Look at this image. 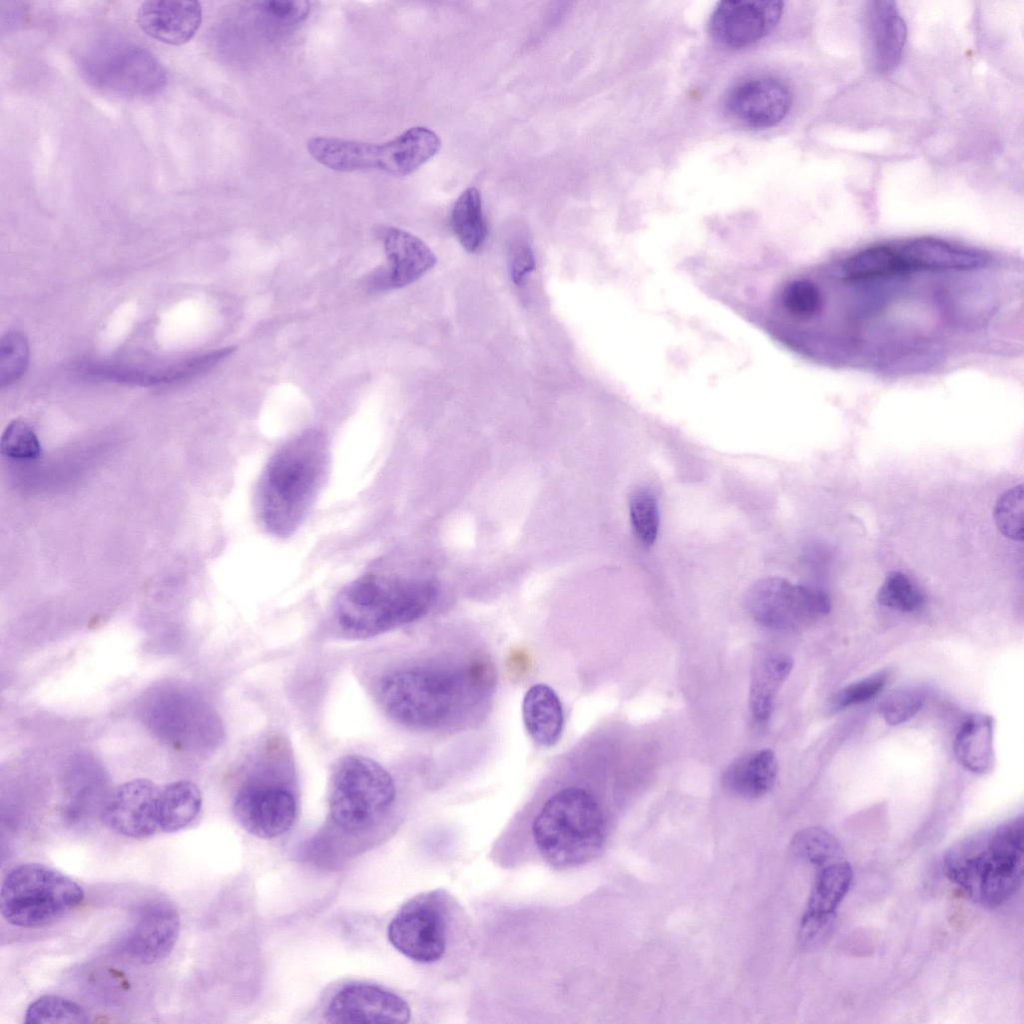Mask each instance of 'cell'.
<instances>
[{"instance_id":"6da1fadb","label":"cell","mask_w":1024,"mask_h":1024,"mask_svg":"<svg viewBox=\"0 0 1024 1024\" xmlns=\"http://www.w3.org/2000/svg\"><path fill=\"white\" fill-rule=\"evenodd\" d=\"M599 788L591 738H579L549 764L505 825L491 847V861L503 869L537 865L555 872L593 862L610 834Z\"/></svg>"},{"instance_id":"d4e9b609","label":"cell","mask_w":1024,"mask_h":1024,"mask_svg":"<svg viewBox=\"0 0 1024 1024\" xmlns=\"http://www.w3.org/2000/svg\"><path fill=\"white\" fill-rule=\"evenodd\" d=\"M307 149L317 162L335 171L377 169L378 144L320 136L311 138Z\"/></svg>"},{"instance_id":"7402d4cb","label":"cell","mask_w":1024,"mask_h":1024,"mask_svg":"<svg viewBox=\"0 0 1024 1024\" xmlns=\"http://www.w3.org/2000/svg\"><path fill=\"white\" fill-rule=\"evenodd\" d=\"M441 147L438 135L427 127H412L396 138L378 144L377 169L405 176L434 157Z\"/></svg>"},{"instance_id":"8fae6325","label":"cell","mask_w":1024,"mask_h":1024,"mask_svg":"<svg viewBox=\"0 0 1024 1024\" xmlns=\"http://www.w3.org/2000/svg\"><path fill=\"white\" fill-rule=\"evenodd\" d=\"M815 869L811 892L804 909L798 944L810 951L826 942L831 934L836 912L848 893L853 871L845 857L824 863Z\"/></svg>"},{"instance_id":"4fadbf2b","label":"cell","mask_w":1024,"mask_h":1024,"mask_svg":"<svg viewBox=\"0 0 1024 1024\" xmlns=\"http://www.w3.org/2000/svg\"><path fill=\"white\" fill-rule=\"evenodd\" d=\"M232 811L238 824L248 833L273 839L291 829L297 803L291 791L282 785L251 783L237 792Z\"/></svg>"},{"instance_id":"9c48e42d","label":"cell","mask_w":1024,"mask_h":1024,"mask_svg":"<svg viewBox=\"0 0 1024 1024\" xmlns=\"http://www.w3.org/2000/svg\"><path fill=\"white\" fill-rule=\"evenodd\" d=\"M78 65L92 86L119 97H149L167 81L164 67L149 50L118 36L93 40L81 52Z\"/></svg>"},{"instance_id":"8992f818","label":"cell","mask_w":1024,"mask_h":1024,"mask_svg":"<svg viewBox=\"0 0 1024 1024\" xmlns=\"http://www.w3.org/2000/svg\"><path fill=\"white\" fill-rule=\"evenodd\" d=\"M437 595L436 586L428 580L368 573L339 592L334 619L346 636L374 637L423 618Z\"/></svg>"},{"instance_id":"e0dca14e","label":"cell","mask_w":1024,"mask_h":1024,"mask_svg":"<svg viewBox=\"0 0 1024 1024\" xmlns=\"http://www.w3.org/2000/svg\"><path fill=\"white\" fill-rule=\"evenodd\" d=\"M387 265L373 271L366 279L369 291L381 292L407 286L436 264L433 251L418 237L399 228H388L383 234Z\"/></svg>"},{"instance_id":"7c38bea8","label":"cell","mask_w":1024,"mask_h":1024,"mask_svg":"<svg viewBox=\"0 0 1024 1024\" xmlns=\"http://www.w3.org/2000/svg\"><path fill=\"white\" fill-rule=\"evenodd\" d=\"M323 1017L328 1023H407L412 1017L411 1006L399 994L384 987L351 982L330 998Z\"/></svg>"},{"instance_id":"9a60e30c","label":"cell","mask_w":1024,"mask_h":1024,"mask_svg":"<svg viewBox=\"0 0 1024 1024\" xmlns=\"http://www.w3.org/2000/svg\"><path fill=\"white\" fill-rule=\"evenodd\" d=\"M160 787L137 778L113 790L107 798L103 817L106 824L125 837L142 839L159 828Z\"/></svg>"},{"instance_id":"4316f807","label":"cell","mask_w":1024,"mask_h":1024,"mask_svg":"<svg viewBox=\"0 0 1024 1024\" xmlns=\"http://www.w3.org/2000/svg\"><path fill=\"white\" fill-rule=\"evenodd\" d=\"M958 761L973 773H985L993 765V719L978 714L961 726L954 743Z\"/></svg>"},{"instance_id":"30bf717a","label":"cell","mask_w":1024,"mask_h":1024,"mask_svg":"<svg viewBox=\"0 0 1024 1024\" xmlns=\"http://www.w3.org/2000/svg\"><path fill=\"white\" fill-rule=\"evenodd\" d=\"M746 606L757 623L775 630L798 628L831 609L829 597L822 590L780 577L756 582L747 593Z\"/></svg>"},{"instance_id":"836d02e7","label":"cell","mask_w":1024,"mask_h":1024,"mask_svg":"<svg viewBox=\"0 0 1024 1024\" xmlns=\"http://www.w3.org/2000/svg\"><path fill=\"white\" fill-rule=\"evenodd\" d=\"M29 347L26 337L18 331L4 334L0 341V384L16 382L26 371Z\"/></svg>"},{"instance_id":"5b68a950","label":"cell","mask_w":1024,"mask_h":1024,"mask_svg":"<svg viewBox=\"0 0 1024 1024\" xmlns=\"http://www.w3.org/2000/svg\"><path fill=\"white\" fill-rule=\"evenodd\" d=\"M1023 865L1022 816L959 841L943 859L946 877L972 902L989 908L1020 889Z\"/></svg>"},{"instance_id":"277c9868","label":"cell","mask_w":1024,"mask_h":1024,"mask_svg":"<svg viewBox=\"0 0 1024 1024\" xmlns=\"http://www.w3.org/2000/svg\"><path fill=\"white\" fill-rule=\"evenodd\" d=\"M464 908L443 888L408 899L391 919L387 936L403 956L421 965L444 968L456 976L467 965L474 944Z\"/></svg>"},{"instance_id":"cb8c5ba5","label":"cell","mask_w":1024,"mask_h":1024,"mask_svg":"<svg viewBox=\"0 0 1024 1024\" xmlns=\"http://www.w3.org/2000/svg\"><path fill=\"white\" fill-rule=\"evenodd\" d=\"M777 771L775 753L771 749H761L732 761L723 771L721 783L735 797L757 799L774 787Z\"/></svg>"},{"instance_id":"1f68e13d","label":"cell","mask_w":1024,"mask_h":1024,"mask_svg":"<svg viewBox=\"0 0 1024 1024\" xmlns=\"http://www.w3.org/2000/svg\"><path fill=\"white\" fill-rule=\"evenodd\" d=\"M877 602L885 607L912 612L921 607L924 597L918 586L905 573L892 571L880 586Z\"/></svg>"},{"instance_id":"8d00e7d4","label":"cell","mask_w":1024,"mask_h":1024,"mask_svg":"<svg viewBox=\"0 0 1024 1024\" xmlns=\"http://www.w3.org/2000/svg\"><path fill=\"white\" fill-rule=\"evenodd\" d=\"M888 678L886 671L874 673L839 690L830 700L832 710H841L862 704L876 697Z\"/></svg>"},{"instance_id":"7a4b0ae2","label":"cell","mask_w":1024,"mask_h":1024,"mask_svg":"<svg viewBox=\"0 0 1024 1024\" xmlns=\"http://www.w3.org/2000/svg\"><path fill=\"white\" fill-rule=\"evenodd\" d=\"M498 676L484 640L448 636L426 657L386 675L379 700L396 723L448 738L484 724L495 703Z\"/></svg>"},{"instance_id":"d6986e66","label":"cell","mask_w":1024,"mask_h":1024,"mask_svg":"<svg viewBox=\"0 0 1024 1024\" xmlns=\"http://www.w3.org/2000/svg\"><path fill=\"white\" fill-rule=\"evenodd\" d=\"M137 22L142 31L157 41L182 45L198 31L202 8L193 0L145 1L138 9Z\"/></svg>"},{"instance_id":"ac0fdd59","label":"cell","mask_w":1024,"mask_h":1024,"mask_svg":"<svg viewBox=\"0 0 1024 1024\" xmlns=\"http://www.w3.org/2000/svg\"><path fill=\"white\" fill-rule=\"evenodd\" d=\"M726 109L736 121L755 129L777 125L792 105L789 87L779 79L759 77L743 81L726 97Z\"/></svg>"},{"instance_id":"3957f363","label":"cell","mask_w":1024,"mask_h":1024,"mask_svg":"<svg viewBox=\"0 0 1024 1024\" xmlns=\"http://www.w3.org/2000/svg\"><path fill=\"white\" fill-rule=\"evenodd\" d=\"M329 466L324 435L307 430L285 443L266 464L256 489L258 519L270 534H293L312 506Z\"/></svg>"},{"instance_id":"ffe728a7","label":"cell","mask_w":1024,"mask_h":1024,"mask_svg":"<svg viewBox=\"0 0 1024 1024\" xmlns=\"http://www.w3.org/2000/svg\"><path fill=\"white\" fill-rule=\"evenodd\" d=\"M234 350V347H225L193 358L157 367L90 365L86 366L83 372L93 378L140 385L177 382L210 370Z\"/></svg>"},{"instance_id":"2e32d148","label":"cell","mask_w":1024,"mask_h":1024,"mask_svg":"<svg viewBox=\"0 0 1024 1024\" xmlns=\"http://www.w3.org/2000/svg\"><path fill=\"white\" fill-rule=\"evenodd\" d=\"M180 932L177 908L166 900L141 905L123 942V948L138 962L151 964L166 958Z\"/></svg>"},{"instance_id":"52a82bcc","label":"cell","mask_w":1024,"mask_h":1024,"mask_svg":"<svg viewBox=\"0 0 1024 1024\" xmlns=\"http://www.w3.org/2000/svg\"><path fill=\"white\" fill-rule=\"evenodd\" d=\"M395 798L392 776L375 760L347 755L335 765L329 786V816L343 832L370 830L386 816Z\"/></svg>"},{"instance_id":"44dd1931","label":"cell","mask_w":1024,"mask_h":1024,"mask_svg":"<svg viewBox=\"0 0 1024 1024\" xmlns=\"http://www.w3.org/2000/svg\"><path fill=\"white\" fill-rule=\"evenodd\" d=\"M867 16L874 67L879 73L889 72L901 60L907 39L906 23L893 1L870 2Z\"/></svg>"},{"instance_id":"484cf974","label":"cell","mask_w":1024,"mask_h":1024,"mask_svg":"<svg viewBox=\"0 0 1024 1024\" xmlns=\"http://www.w3.org/2000/svg\"><path fill=\"white\" fill-rule=\"evenodd\" d=\"M792 668L793 659L784 653L770 654L756 665L749 688V708L756 722L768 721L776 695Z\"/></svg>"},{"instance_id":"603a6c76","label":"cell","mask_w":1024,"mask_h":1024,"mask_svg":"<svg viewBox=\"0 0 1024 1024\" xmlns=\"http://www.w3.org/2000/svg\"><path fill=\"white\" fill-rule=\"evenodd\" d=\"M522 720L531 740L542 748L555 746L564 728V712L559 696L549 685L537 683L524 694Z\"/></svg>"},{"instance_id":"d590c367","label":"cell","mask_w":1024,"mask_h":1024,"mask_svg":"<svg viewBox=\"0 0 1024 1024\" xmlns=\"http://www.w3.org/2000/svg\"><path fill=\"white\" fill-rule=\"evenodd\" d=\"M1023 485L1005 491L997 500L994 519L999 531L1015 541L1023 540Z\"/></svg>"},{"instance_id":"4dcf8cb0","label":"cell","mask_w":1024,"mask_h":1024,"mask_svg":"<svg viewBox=\"0 0 1024 1024\" xmlns=\"http://www.w3.org/2000/svg\"><path fill=\"white\" fill-rule=\"evenodd\" d=\"M28 1024H80L88 1021L87 1013L77 1003L55 995L41 996L25 1012Z\"/></svg>"},{"instance_id":"f1b7e54d","label":"cell","mask_w":1024,"mask_h":1024,"mask_svg":"<svg viewBox=\"0 0 1024 1024\" xmlns=\"http://www.w3.org/2000/svg\"><path fill=\"white\" fill-rule=\"evenodd\" d=\"M451 228L462 247L476 252L487 237L482 200L475 187H469L456 200L450 217Z\"/></svg>"},{"instance_id":"5bb4252c","label":"cell","mask_w":1024,"mask_h":1024,"mask_svg":"<svg viewBox=\"0 0 1024 1024\" xmlns=\"http://www.w3.org/2000/svg\"><path fill=\"white\" fill-rule=\"evenodd\" d=\"M779 0H725L717 4L709 20V32L729 48L752 45L768 35L783 12Z\"/></svg>"},{"instance_id":"74e56055","label":"cell","mask_w":1024,"mask_h":1024,"mask_svg":"<svg viewBox=\"0 0 1024 1024\" xmlns=\"http://www.w3.org/2000/svg\"><path fill=\"white\" fill-rule=\"evenodd\" d=\"M924 697L915 689L894 692L881 705L880 713L887 724L899 725L912 718L922 707Z\"/></svg>"},{"instance_id":"ba28073f","label":"cell","mask_w":1024,"mask_h":1024,"mask_svg":"<svg viewBox=\"0 0 1024 1024\" xmlns=\"http://www.w3.org/2000/svg\"><path fill=\"white\" fill-rule=\"evenodd\" d=\"M84 896L82 887L67 875L43 864L25 863L4 877L0 911L13 926L43 927L72 912Z\"/></svg>"},{"instance_id":"f35d334b","label":"cell","mask_w":1024,"mask_h":1024,"mask_svg":"<svg viewBox=\"0 0 1024 1024\" xmlns=\"http://www.w3.org/2000/svg\"><path fill=\"white\" fill-rule=\"evenodd\" d=\"M261 12L279 23L295 24L307 18L309 2L296 0H271L260 3Z\"/></svg>"},{"instance_id":"f546056e","label":"cell","mask_w":1024,"mask_h":1024,"mask_svg":"<svg viewBox=\"0 0 1024 1024\" xmlns=\"http://www.w3.org/2000/svg\"><path fill=\"white\" fill-rule=\"evenodd\" d=\"M791 851L797 859L813 867L845 857L839 841L821 827H809L796 833Z\"/></svg>"},{"instance_id":"d6a6232c","label":"cell","mask_w":1024,"mask_h":1024,"mask_svg":"<svg viewBox=\"0 0 1024 1024\" xmlns=\"http://www.w3.org/2000/svg\"><path fill=\"white\" fill-rule=\"evenodd\" d=\"M629 512L635 535L642 543L652 545L657 538L660 522L654 495L643 489L635 491L630 497Z\"/></svg>"},{"instance_id":"e575fe53","label":"cell","mask_w":1024,"mask_h":1024,"mask_svg":"<svg viewBox=\"0 0 1024 1024\" xmlns=\"http://www.w3.org/2000/svg\"><path fill=\"white\" fill-rule=\"evenodd\" d=\"M1 453L15 460H34L41 453V444L33 428L22 419L11 421L0 441Z\"/></svg>"},{"instance_id":"83f0119b","label":"cell","mask_w":1024,"mask_h":1024,"mask_svg":"<svg viewBox=\"0 0 1024 1024\" xmlns=\"http://www.w3.org/2000/svg\"><path fill=\"white\" fill-rule=\"evenodd\" d=\"M202 808V794L198 786L180 780L160 788L159 829L177 832L189 826Z\"/></svg>"},{"instance_id":"ab89813d","label":"cell","mask_w":1024,"mask_h":1024,"mask_svg":"<svg viewBox=\"0 0 1024 1024\" xmlns=\"http://www.w3.org/2000/svg\"><path fill=\"white\" fill-rule=\"evenodd\" d=\"M509 263L512 281L519 285L535 267L534 253L527 241L520 240L512 245Z\"/></svg>"}]
</instances>
